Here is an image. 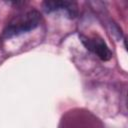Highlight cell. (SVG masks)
<instances>
[{"mask_svg":"<svg viewBox=\"0 0 128 128\" xmlns=\"http://www.w3.org/2000/svg\"><path fill=\"white\" fill-rule=\"evenodd\" d=\"M41 22V14L36 10H30L14 17L4 28L2 37L9 39L23 33L34 30Z\"/></svg>","mask_w":128,"mask_h":128,"instance_id":"1","label":"cell"},{"mask_svg":"<svg viewBox=\"0 0 128 128\" xmlns=\"http://www.w3.org/2000/svg\"><path fill=\"white\" fill-rule=\"evenodd\" d=\"M82 44L85 46L87 50L95 54L98 58L103 61H108L112 57V52L109 49L106 42L97 34H93L90 36L81 34L79 36Z\"/></svg>","mask_w":128,"mask_h":128,"instance_id":"2","label":"cell"},{"mask_svg":"<svg viewBox=\"0 0 128 128\" xmlns=\"http://www.w3.org/2000/svg\"><path fill=\"white\" fill-rule=\"evenodd\" d=\"M76 3L69 1H45L43 2V9L46 13H52L56 11H65L70 17H74L76 14Z\"/></svg>","mask_w":128,"mask_h":128,"instance_id":"3","label":"cell"}]
</instances>
